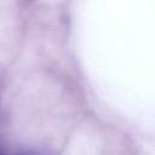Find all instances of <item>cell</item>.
Instances as JSON below:
<instances>
[{"instance_id": "1", "label": "cell", "mask_w": 155, "mask_h": 155, "mask_svg": "<svg viewBox=\"0 0 155 155\" xmlns=\"http://www.w3.org/2000/svg\"><path fill=\"white\" fill-rule=\"evenodd\" d=\"M0 155H1V154H0Z\"/></svg>"}]
</instances>
